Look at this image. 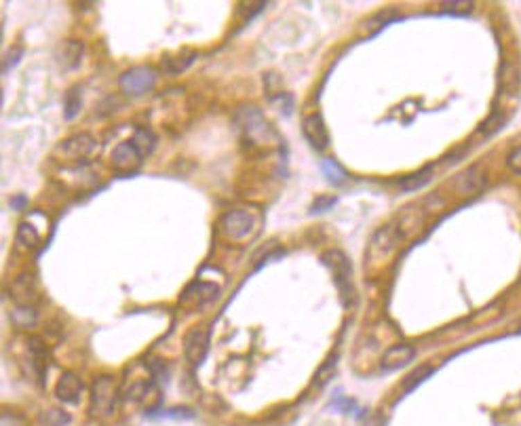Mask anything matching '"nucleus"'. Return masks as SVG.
Listing matches in <instances>:
<instances>
[{
	"mask_svg": "<svg viewBox=\"0 0 521 426\" xmlns=\"http://www.w3.org/2000/svg\"><path fill=\"white\" fill-rule=\"evenodd\" d=\"M121 89L127 95H144L148 93L154 85H156V72L148 66H139V68H131L121 76Z\"/></svg>",
	"mask_w": 521,
	"mask_h": 426,
	"instance_id": "6",
	"label": "nucleus"
},
{
	"mask_svg": "<svg viewBox=\"0 0 521 426\" xmlns=\"http://www.w3.org/2000/svg\"><path fill=\"white\" fill-rule=\"evenodd\" d=\"M473 3H462V0H452V3H441L439 5V9L441 11H447V13H468V11H473Z\"/></svg>",
	"mask_w": 521,
	"mask_h": 426,
	"instance_id": "27",
	"label": "nucleus"
},
{
	"mask_svg": "<svg viewBox=\"0 0 521 426\" xmlns=\"http://www.w3.org/2000/svg\"><path fill=\"white\" fill-rule=\"evenodd\" d=\"M17 241L24 245V247H28V249H32V247H36L38 245V241H40V232L30 224V222H22L19 224V228H17Z\"/></svg>",
	"mask_w": 521,
	"mask_h": 426,
	"instance_id": "22",
	"label": "nucleus"
},
{
	"mask_svg": "<svg viewBox=\"0 0 521 426\" xmlns=\"http://www.w3.org/2000/svg\"><path fill=\"white\" fill-rule=\"evenodd\" d=\"M275 103L279 105L281 112H283L285 117H289V114L293 112V99H291V95H287V93L277 95V97H275Z\"/></svg>",
	"mask_w": 521,
	"mask_h": 426,
	"instance_id": "31",
	"label": "nucleus"
},
{
	"mask_svg": "<svg viewBox=\"0 0 521 426\" xmlns=\"http://www.w3.org/2000/svg\"><path fill=\"white\" fill-rule=\"evenodd\" d=\"M207 352H210V336H207L205 330L196 327V330H190L186 340H184V355H186V361L192 365V367H198Z\"/></svg>",
	"mask_w": 521,
	"mask_h": 426,
	"instance_id": "8",
	"label": "nucleus"
},
{
	"mask_svg": "<svg viewBox=\"0 0 521 426\" xmlns=\"http://www.w3.org/2000/svg\"><path fill=\"white\" fill-rule=\"evenodd\" d=\"M435 371V367L433 365H422V367H418L416 371H411V374L405 378V382H403V389H405V393H409V391H413L416 386H418L420 382H425L431 374Z\"/></svg>",
	"mask_w": 521,
	"mask_h": 426,
	"instance_id": "23",
	"label": "nucleus"
},
{
	"mask_svg": "<svg viewBox=\"0 0 521 426\" xmlns=\"http://www.w3.org/2000/svg\"><path fill=\"white\" fill-rule=\"evenodd\" d=\"M399 239H401V228L397 222H391L380 230H376L368 247V264H382L384 259H388Z\"/></svg>",
	"mask_w": 521,
	"mask_h": 426,
	"instance_id": "4",
	"label": "nucleus"
},
{
	"mask_svg": "<svg viewBox=\"0 0 521 426\" xmlns=\"http://www.w3.org/2000/svg\"><path fill=\"white\" fill-rule=\"evenodd\" d=\"M83 395V382L76 374L72 371H66L62 374L58 386H55V397L64 403H76Z\"/></svg>",
	"mask_w": 521,
	"mask_h": 426,
	"instance_id": "15",
	"label": "nucleus"
},
{
	"mask_svg": "<svg viewBox=\"0 0 521 426\" xmlns=\"http://www.w3.org/2000/svg\"><path fill=\"white\" fill-rule=\"evenodd\" d=\"M40 420H42V424H49V426H68L70 424V416L62 409H49Z\"/></svg>",
	"mask_w": 521,
	"mask_h": 426,
	"instance_id": "26",
	"label": "nucleus"
},
{
	"mask_svg": "<svg viewBox=\"0 0 521 426\" xmlns=\"http://www.w3.org/2000/svg\"><path fill=\"white\" fill-rule=\"evenodd\" d=\"M148 382H135V384H131V389L127 391V397L129 399H135V401H142L144 397H146V393H148Z\"/></svg>",
	"mask_w": 521,
	"mask_h": 426,
	"instance_id": "33",
	"label": "nucleus"
},
{
	"mask_svg": "<svg viewBox=\"0 0 521 426\" xmlns=\"http://www.w3.org/2000/svg\"><path fill=\"white\" fill-rule=\"evenodd\" d=\"M506 165H509L515 173H521V146H519V148H515V150L509 154V158H506Z\"/></svg>",
	"mask_w": 521,
	"mask_h": 426,
	"instance_id": "34",
	"label": "nucleus"
},
{
	"mask_svg": "<svg viewBox=\"0 0 521 426\" xmlns=\"http://www.w3.org/2000/svg\"><path fill=\"white\" fill-rule=\"evenodd\" d=\"M97 152H99V142L91 133L72 135L60 146V154L66 158H74V161H85V158H91Z\"/></svg>",
	"mask_w": 521,
	"mask_h": 426,
	"instance_id": "7",
	"label": "nucleus"
},
{
	"mask_svg": "<svg viewBox=\"0 0 521 426\" xmlns=\"http://www.w3.org/2000/svg\"><path fill=\"white\" fill-rule=\"evenodd\" d=\"M321 165H323V176H325L334 186H340V184L346 180V171H344L336 161H332V158H327V161H323Z\"/></svg>",
	"mask_w": 521,
	"mask_h": 426,
	"instance_id": "24",
	"label": "nucleus"
},
{
	"mask_svg": "<svg viewBox=\"0 0 521 426\" xmlns=\"http://www.w3.org/2000/svg\"><path fill=\"white\" fill-rule=\"evenodd\" d=\"M416 357V348L411 344H395L391 348H386V352L380 359L382 369L393 371V369H401L405 365H409Z\"/></svg>",
	"mask_w": 521,
	"mask_h": 426,
	"instance_id": "14",
	"label": "nucleus"
},
{
	"mask_svg": "<svg viewBox=\"0 0 521 426\" xmlns=\"http://www.w3.org/2000/svg\"><path fill=\"white\" fill-rule=\"evenodd\" d=\"M334 203H336V198H332V196H321V198H317L315 203L310 205V213H323V211L332 209Z\"/></svg>",
	"mask_w": 521,
	"mask_h": 426,
	"instance_id": "32",
	"label": "nucleus"
},
{
	"mask_svg": "<svg viewBox=\"0 0 521 426\" xmlns=\"http://www.w3.org/2000/svg\"><path fill=\"white\" fill-rule=\"evenodd\" d=\"M144 154L142 150L133 144V139H127L123 144H119L112 152V165L117 169H123V171H133L142 165L144 161Z\"/></svg>",
	"mask_w": 521,
	"mask_h": 426,
	"instance_id": "12",
	"label": "nucleus"
},
{
	"mask_svg": "<svg viewBox=\"0 0 521 426\" xmlns=\"http://www.w3.org/2000/svg\"><path fill=\"white\" fill-rule=\"evenodd\" d=\"M431 178H433V169H431V167H427V169H422V171H418V173H413V176L403 178V180L399 182V188H401L403 192L418 190V188L427 186V184L431 182Z\"/></svg>",
	"mask_w": 521,
	"mask_h": 426,
	"instance_id": "19",
	"label": "nucleus"
},
{
	"mask_svg": "<svg viewBox=\"0 0 521 426\" xmlns=\"http://www.w3.org/2000/svg\"><path fill=\"white\" fill-rule=\"evenodd\" d=\"M302 131H304L306 142L315 150L323 152L330 146V133L321 114H308L302 123Z\"/></svg>",
	"mask_w": 521,
	"mask_h": 426,
	"instance_id": "10",
	"label": "nucleus"
},
{
	"mask_svg": "<svg viewBox=\"0 0 521 426\" xmlns=\"http://www.w3.org/2000/svg\"><path fill=\"white\" fill-rule=\"evenodd\" d=\"M218 285L214 283H205V281H196L192 285L186 287V291L182 293L180 302L184 306H190V308H203L205 304H210L216 296H218Z\"/></svg>",
	"mask_w": 521,
	"mask_h": 426,
	"instance_id": "11",
	"label": "nucleus"
},
{
	"mask_svg": "<svg viewBox=\"0 0 521 426\" xmlns=\"http://www.w3.org/2000/svg\"><path fill=\"white\" fill-rule=\"evenodd\" d=\"M241 9H243V11H247V17H253V15H257L259 11L264 9V5H262V3H255V5L245 3V5H241Z\"/></svg>",
	"mask_w": 521,
	"mask_h": 426,
	"instance_id": "36",
	"label": "nucleus"
},
{
	"mask_svg": "<svg viewBox=\"0 0 521 426\" xmlns=\"http://www.w3.org/2000/svg\"><path fill=\"white\" fill-rule=\"evenodd\" d=\"M334 367H336V357H332V359L317 371V376H315V386H317V389H321V384L327 382V380L334 376Z\"/></svg>",
	"mask_w": 521,
	"mask_h": 426,
	"instance_id": "28",
	"label": "nucleus"
},
{
	"mask_svg": "<svg viewBox=\"0 0 521 426\" xmlns=\"http://www.w3.org/2000/svg\"><path fill=\"white\" fill-rule=\"evenodd\" d=\"M321 262L327 266L332 277H334V283L338 287L342 304L352 306L357 293H355V285H352V266H350L348 255L340 249H330L327 253H323Z\"/></svg>",
	"mask_w": 521,
	"mask_h": 426,
	"instance_id": "1",
	"label": "nucleus"
},
{
	"mask_svg": "<svg viewBox=\"0 0 521 426\" xmlns=\"http://www.w3.org/2000/svg\"><path fill=\"white\" fill-rule=\"evenodd\" d=\"M117 405V382L112 376H99L91 386V414L108 418Z\"/></svg>",
	"mask_w": 521,
	"mask_h": 426,
	"instance_id": "3",
	"label": "nucleus"
},
{
	"mask_svg": "<svg viewBox=\"0 0 521 426\" xmlns=\"http://www.w3.org/2000/svg\"><path fill=\"white\" fill-rule=\"evenodd\" d=\"M133 139V144L142 150V154L144 156H148L150 152H152V148H154V135L150 133V131H146V129H139V131H135V135L131 137Z\"/></svg>",
	"mask_w": 521,
	"mask_h": 426,
	"instance_id": "25",
	"label": "nucleus"
},
{
	"mask_svg": "<svg viewBox=\"0 0 521 426\" xmlns=\"http://www.w3.org/2000/svg\"><path fill=\"white\" fill-rule=\"evenodd\" d=\"M239 123L245 131V135L249 139H253L255 144H266V142H275V131L268 125V121L264 119V114L259 112L253 105H247L239 112Z\"/></svg>",
	"mask_w": 521,
	"mask_h": 426,
	"instance_id": "5",
	"label": "nucleus"
},
{
	"mask_svg": "<svg viewBox=\"0 0 521 426\" xmlns=\"http://www.w3.org/2000/svg\"><path fill=\"white\" fill-rule=\"evenodd\" d=\"M11 318H13V321H15L19 327L28 330V327H34V325L38 323V312H36V308H32V306H17V308H13Z\"/></svg>",
	"mask_w": 521,
	"mask_h": 426,
	"instance_id": "20",
	"label": "nucleus"
},
{
	"mask_svg": "<svg viewBox=\"0 0 521 426\" xmlns=\"http://www.w3.org/2000/svg\"><path fill=\"white\" fill-rule=\"evenodd\" d=\"M504 125H506L504 112H494V114H490L488 121L479 127V135H481V137H492V135H496Z\"/></svg>",
	"mask_w": 521,
	"mask_h": 426,
	"instance_id": "21",
	"label": "nucleus"
},
{
	"mask_svg": "<svg viewBox=\"0 0 521 426\" xmlns=\"http://www.w3.org/2000/svg\"><path fill=\"white\" fill-rule=\"evenodd\" d=\"M194 60H196V53L192 49H182L178 56H171V58L167 56L163 60V70L169 74H180V72L188 70Z\"/></svg>",
	"mask_w": 521,
	"mask_h": 426,
	"instance_id": "16",
	"label": "nucleus"
},
{
	"mask_svg": "<svg viewBox=\"0 0 521 426\" xmlns=\"http://www.w3.org/2000/svg\"><path fill=\"white\" fill-rule=\"evenodd\" d=\"M9 296L17 302V306H32L38 300V285L36 277L30 273H22L11 281Z\"/></svg>",
	"mask_w": 521,
	"mask_h": 426,
	"instance_id": "9",
	"label": "nucleus"
},
{
	"mask_svg": "<svg viewBox=\"0 0 521 426\" xmlns=\"http://www.w3.org/2000/svg\"><path fill=\"white\" fill-rule=\"evenodd\" d=\"M257 228V213L249 207L230 209L222 218V230L232 243H245L253 237Z\"/></svg>",
	"mask_w": 521,
	"mask_h": 426,
	"instance_id": "2",
	"label": "nucleus"
},
{
	"mask_svg": "<svg viewBox=\"0 0 521 426\" xmlns=\"http://www.w3.org/2000/svg\"><path fill=\"white\" fill-rule=\"evenodd\" d=\"M498 80H500V87H502L504 93H517L519 87H521V72H519V66H515L513 62H504V64L500 66Z\"/></svg>",
	"mask_w": 521,
	"mask_h": 426,
	"instance_id": "17",
	"label": "nucleus"
},
{
	"mask_svg": "<svg viewBox=\"0 0 521 426\" xmlns=\"http://www.w3.org/2000/svg\"><path fill=\"white\" fill-rule=\"evenodd\" d=\"M83 60V44L78 40H66L60 49V62L66 70H76Z\"/></svg>",
	"mask_w": 521,
	"mask_h": 426,
	"instance_id": "18",
	"label": "nucleus"
},
{
	"mask_svg": "<svg viewBox=\"0 0 521 426\" xmlns=\"http://www.w3.org/2000/svg\"><path fill=\"white\" fill-rule=\"evenodd\" d=\"M19 58H22V49H11L9 56L5 58V72L11 70V68L19 62Z\"/></svg>",
	"mask_w": 521,
	"mask_h": 426,
	"instance_id": "35",
	"label": "nucleus"
},
{
	"mask_svg": "<svg viewBox=\"0 0 521 426\" xmlns=\"http://www.w3.org/2000/svg\"><path fill=\"white\" fill-rule=\"evenodd\" d=\"M80 110V99H78V93H70L68 95V101H66V119H74Z\"/></svg>",
	"mask_w": 521,
	"mask_h": 426,
	"instance_id": "30",
	"label": "nucleus"
},
{
	"mask_svg": "<svg viewBox=\"0 0 521 426\" xmlns=\"http://www.w3.org/2000/svg\"><path fill=\"white\" fill-rule=\"evenodd\" d=\"M484 186H486V173H484V169L477 167V165L464 169V171L458 173L456 180H454V188H456V192L462 194V196L477 194Z\"/></svg>",
	"mask_w": 521,
	"mask_h": 426,
	"instance_id": "13",
	"label": "nucleus"
},
{
	"mask_svg": "<svg viewBox=\"0 0 521 426\" xmlns=\"http://www.w3.org/2000/svg\"><path fill=\"white\" fill-rule=\"evenodd\" d=\"M264 80H266V93L268 95H273V97H277V93H279V89H281V76L279 74H275V72H268L266 76H264Z\"/></svg>",
	"mask_w": 521,
	"mask_h": 426,
	"instance_id": "29",
	"label": "nucleus"
}]
</instances>
